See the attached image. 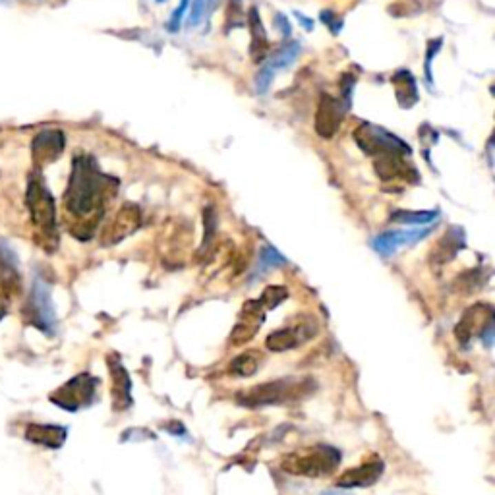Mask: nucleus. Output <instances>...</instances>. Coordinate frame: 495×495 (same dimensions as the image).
Here are the masks:
<instances>
[{"mask_svg":"<svg viewBox=\"0 0 495 495\" xmlns=\"http://www.w3.org/2000/svg\"><path fill=\"white\" fill-rule=\"evenodd\" d=\"M109 192V178L99 171L92 157H76L72 165L70 182L66 190V209L76 217H89L101 213L105 196Z\"/></svg>","mask_w":495,"mask_h":495,"instance_id":"nucleus-1","label":"nucleus"},{"mask_svg":"<svg viewBox=\"0 0 495 495\" xmlns=\"http://www.w3.org/2000/svg\"><path fill=\"white\" fill-rule=\"evenodd\" d=\"M341 465V451L329 445H315L298 453H291L283 459L281 468L288 474L304 476V478H324L333 474V470Z\"/></svg>","mask_w":495,"mask_h":495,"instance_id":"nucleus-2","label":"nucleus"},{"mask_svg":"<svg viewBox=\"0 0 495 495\" xmlns=\"http://www.w3.org/2000/svg\"><path fill=\"white\" fill-rule=\"evenodd\" d=\"M310 381L308 379H281L271 383L255 385L248 391H240L236 394V401L242 406H269V404H281L300 399L308 393Z\"/></svg>","mask_w":495,"mask_h":495,"instance_id":"nucleus-3","label":"nucleus"},{"mask_svg":"<svg viewBox=\"0 0 495 495\" xmlns=\"http://www.w3.org/2000/svg\"><path fill=\"white\" fill-rule=\"evenodd\" d=\"M354 142L360 145L362 151L372 155L375 159L387 157V155H410V149L403 140H399L391 131L383 130L375 124H370V122H362L354 130Z\"/></svg>","mask_w":495,"mask_h":495,"instance_id":"nucleus-4","label":"nucleus"},{"mask_svg":"<svg viewBox=\"0 0 495 495\" xmlns=\"http://www.w3.org/2000/svg\"><path fill=\"white\" fill-rule=\"evenodd\" d=\"M99 379L92 374H80L72 377L68 383H64L61 389H56L51 394V401L64 410H80L83 406H89L95 401Z\"/></svg>","mask_w":495,"mask_h":495,"instance_id":"nucleus-5","label":"nucleus"},{"mask_svg":"<svg viewBox=\"0 0 495 495\" xmlns=\"http://www.w3.org/2000/svg\"><path fill=\"white\" fill-rule=\"evenodd\" d=\"M494 308L489 304H474L463 313V319L455 329L456 339L463 344H468L472 337H480L487 346L494 341Z\"/></svg>","mask_w":495,"mask_h":495,"instance_id":"nucleus-6","label":"nucleus"},{"mask_svg":"<svg viewBox=\"0 0 495 495\" xmlns=\"http://www.w3.org/2000/svg\"><path fill=\"white\" fill-rule=\"evenodd\" d=\"M28 312H30L31 324L35 325L37 329L45 331L47 335L54 333V329H56V315H54V306H52L51 288L39 277L35 279L33 288H31Z\"/></svg>","mask_w":495,"mask_h":495,"instance_id":"nucleus-7","label":"nucleus"},{"mask_svg":"<svg viewBox=\"0 0 495 495\" xmlns=\"http://www.w3.org/2000/svg\"><path fill=\"white\" fill-rule=\"evenodd\" d=\"M25 202L30 207L31 219L33 222L43 229L45 233H51L56 227V209H54V200L51 192L43 186L39 180H30L28 184V193Z\"/></svg>","mask_w":495,"mask_h":495,"instance_id":"nucleus-8","label":"nucleus"},{"mask_svg":"<svg viewBox=\"0 0 495 495\" xmlns=\"http://www.w3.org/2000/svg\"><path fill=\"white\" fill-rule=\"evenodd\" d=\"M298 54H300V43L291 41V43L284 45L281 51L275 52L271 59H267V62L262 66V70L255 74V92L260 95H265L269 92V87L275 80V74L293 66L294 61L298 59Z\"/></svg>","mask_w":495,"mask_h":495,"instance_id":"nucleus-9","label":"nucleus"},{"mask_svg":"<svg viewBox=\"0 0 495 495\" xmlns=\"http://www.w3.org/2000/svg\"><path fill=\"white\" fill-rule=\"evenodd\" d=\"M348 107L344 105L341 99H335L331 95H322L319 105H317V112H315V131L319 138H333L341 122H343V114Z\"/></svg>","mask_w":495,"mask_h":495,"instance_id":"nucleus-10","label":"nucleus"},{"mask_svg":"<svg viewBox=\"0 0 495 495\" xmlns=\"http://www.w3.org/2000/svg\"><path fill=\"white\" fill-rule=\"evenodd\" d=\"M430 234H432V227H418V229H412V231H389V233L375 236L372 246H374V250L379 253V255L389 257V255H393L401 246L420 242V240H424L425 236H430Z\"/></svg>","mask_w":495,"mask_h":495,"instance_id":"nucleus-11","label":"nucleus"},{"mask_svg":"<svg viewBox=\"0 0 495 495\" xmlns=\"http://www.w3.org/2000/svg\"><path fill=\"white\" fill-rule=\"evenodd\" d=\"M142 224V211L138 205H122L120 211L116 213V217L112 219L111 227H107V231L103 234L105 244H116L128 238L134 234Z\"/></svg>","mask_w":495,"mask_h":495,"instance_id":"nucleus-12","label":"nucleus"},{"mask_svg":"<svg viewBox=\"0 0 495 495\" xmlns=\"http://www.w3.org/2000/svg\"><path fill=\"white\" fill-rule=\"evenodd\" d=\"M263 319H265V310H263L260 300H250V302L244 304L240 319H238V324L234 325L233 333H231V343L234 346H238V344L252 341L257 333V329H260V325L263 324Z\"/></svg>","mask_w":495,"mask_h":495,"instance_id":"nucleus-13","label":"nucleus"},{"mask_svg":"<svg viewBox=\"0 0 495 495\" xmlns=\"http://www.w3.org/2000/svg\"><path fill=\"white\" fill-rule=\"evenodd\" d=\"M64 131L62 130H43L39 131L33 143H31V153H33V161L37 165H49L56 161L64 151Z\"/></svg>","mask_w":495,"mask_h":495,"instance_id":"nucleus-14","label":"nucleus"},{"mask_svg":"<svg viewBox=\"0 0 495 495\" xmlns=\"http://www.w3.org/2000/svg\"><path fill=\"white\" fill-rule=\"evenodd\" d=\"M385 465L379 461V459H374V461H368L364 465L356 466V468H348L346 472L337 478V485L339 487H368V485L375 484L381 474H383Z\"/></svg>","mask_w":495,"mask_h":495,"instance_id":"nucleus-15","label":"nucleus"},{"mask_svg":"<svg viewBox=\"0 0 495 495\" xmlns=\"http://www.w3.org/2000/svg\"><path fill=\"white\" fill-rule=\"evenodd\" d=\"M313 335H315V331H310V325L284 327V329H277L269 335L267 341H265V346L273 352H284V350H293L296 346H300Z\"/></svg>","mask_w":495,"mask_h":495,"instance_id":"nucleus-16","label":"nucleus"},{"mask_svg":"<svg viewBox=\"0 0 495 495\" xmlns=\"http://www.w3.org/2000/svg\"><path fill=\"white\" fill-rule=\"evenodd\" d=\"M107 362H109L112 375V403H114L112 406H114V410H126L131 404L130 375L116 356H111Z\"/></svg>","mask_w":495,"mask_h":495,"instance_id":"nucleus-17","label":"nucleus"},{"mask_svg":"<svg viewBox=\"0 0 495 495\" xmlns=\"http://www.w3.org/2000/svg\"><path fill=\"white\" fill-rule=\"evenodd\" d=\"M466 234L461 227H453L437 240L432 248V262L434 263H447L455 257L456 253L465 248Z\"/></svg>","mask_w":495,"mask_h":495,"instance_id":"nucleus-18","label":"nucleus"},{"mask_svg":"<svg viewBox=\"0 0 495 495\" xmlns=\"http://www.w3.org/2000/svg\"><path fill=\"white\" fill-rule=\"evenodd\" d=\"M68 430L62 425L52 424H30L25 430V439L31 443L47 447V449H61L66 441Z\"/></svg>","mask_w":495,"mask_h":495,"instance_id":"nucleus-19","label":"nucleus"},{"mask_svg":"<svg viewBox=\"0 0 495 495\" xmlns=\"http://www.w3.org/2000/svg\"><path fill=\"white\" fill-rule=\"evenodd\" d=\"M393 85L397 92V99L403 109H410L418 101V85H416L414 76L408 70H399L393 76Z\"/></svg>","mask_w":495,"mask_h":495,"instance_id":"nucleus-20","label":"nucleus"},{"mask_svg":"<svg viewBox=\"0 0 495 495\" xmlns=\"http://www.w3.org/2000/svg\"><path fill=\"white\" fill-rule=\"evenodd\" d=\"M248 28L252 31V59L255 62L262 61L265 56V49H267V35L263 30V23L260 20V12L257 8L250 10V18H248Z\"/></svg>","mask_w":495,"mask_h":495,"instance_id":"nucleus-21","label":"nucleus"},{"mask_svg":"<svg viewBox=\"0 0 495 495\" xmlns=\"http://www.w3.org/2000/svg\"><path fill=\"white\" fill-rule=\"evenodd\" d=\"M260 362H262V358H260V354L255 352V350H250V352H244L240 356H236L231 366H229V370H231V374L238 375V377H250L257 372V368H260Z\"/></svg>","mask_w":495,"mask_h":495,"instance_id":"nucleus-22","label":"nucleus"},{"mask_svg":"<svg viewBox=\"0 0 495 495\" xmlns=\"http://www.w3.org/2000/svg\"><path fill=\"white\" fill-rule=\"evenodd\" d=\"M437 217H439L437 211H394L391 215V221L414 227H430Z\"/></svg>","mask_w":495,"mask_h":495,"instance_id":"nucleus-23","label":"nucleus"},{"mask_svg":"<svg viewBox=\"0 0 495 495\" xmlns=\"http://www.w3.org/2000/svg\"><path fill=\"white\" fill-rule=\"evenodd\" d=\"M286 296H288V291H286L284 286L271 284V286H267V288L263 291L260 304L263 306V310H273L275 306H279L283 300H286Z\"/></svg>","mask_w":495,"mask_h":495,"instance_id":"nucleus-24","label":"nucleus"},{"mask_svg":"<svg viewBox=\"0 0 495 495\" xmlns=\"http://www.w3.org/2000/svg\"><path fill=\"white\" fill-rule=\"evenodd\" d=\"M217 2H219V0H193L192 14H190V25H192V28L200 25V23L211 14L213 6H215Z\"/></svg>","mask_w":495,"mask_h":495,"instance_id":"nucleus-25","label":"nucleus"},{"mask_svg":"<svg viewBox=\"0 0 495 495\" xmlns=\"http://www.w3.org/2000/svg\"><path fill=\"white\" fill-rule=\"evenodd\" d=\"M260 260H262V265H265V267H277V265H284V263H286L283 253L277 252L271 246H265V248H263Z\"/></svg>","mask_w":495,"mask_h":495,"instance_id":"nucleus-26","label":"nucleus"},{"mask_svg":"<svg viewBox=\"0 0 495 495\" xmlns=\"http://www.w3.org/2000/svg\"><path fill=\"white\" fill-rule=\"evenodd\" d=\"M188 2H190V0H180L178 8L172 12V16H171V20H169V25H167V30H169V31H178L180 23H182L184 14H186V8H188Z\"/></svg>","mask_w":495,"mask_h":495,"instance_id":"nucleus-27","label":"nucleus"},{"mask_svg":"<svg viewBox=\"0 0 495 495\" xmlns=\"http://www.w3.org/2000/svg\"><path fill=\"white\" fill-rule=\"evenodd\" d=\"M322 20H324L325 23H327V25L331 28V31H333V33H339V30L343 28V23H341V21L335 18L333 12H329V10L322 12Z\"/></svg>","mask_w":495,"mask_h":495,"instance_id":"nucleus-28","label":"nucleus"},{"mask_svg":"<svg viewBox=\"0 0 495 495\" xmlns=\"http://www.w3.org/2000/svg\"><path fill=\"white\" fill-rule=\"evenodd\" d=\"M277 25H281L283 28V33L288 37V33H291V28H288V23L284 20V16H277Z\"/></svg>","mask_w":495,"mask_h":495,"instance_id":"nucleus-29","label":"nucleus"},{"mask_svg":"<svg viewBox=\"0 0 495 495\" xmlns=\"http://www.w3.org/2000/svg\"><path fill=\"white\" fill-rule=\"evenodd\" d=\"M296 16H298V18L302 20V25H304V28H306V30H313V21H312V20H308V18H304L302 14H296Z\"/></svg>","mask_w":495,"mask_h":495,"instance_id":"nucleus-30","label":"nucleus"},{"mask_svg":"<svg viewBox=\"0 0 495 495\" xmlns=\"http://www.w3.org/2000/svg\"><path fill=\"white\" fill-rule=\"evenodd\" d=\"M157 2H165V0H157Z\"/></svg>","mask_w":495,"mask_h":495,"instance_id":"nucleus-31","label":"nucleus"}]
</instances>
